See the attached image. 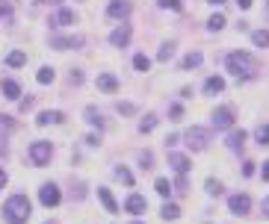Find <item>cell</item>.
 <instances>
[{"mask_svg":"<svg viewBox=\"0 0 269 224\" xmlns=\"http://www.w3.org/2000/svg\"><path fill=\"white\" fill-rule=\"evenodd\" d=\"M228 71L234 74L236 80H252L254 77V71H258V62H254V56L252 53H246V50H234V53H228Z\"/></svg>","mask_w":269,"mask_h":224,"instance_id":"1","label":"cell"},{"mask_svg":"<svg viewBox=\"0 0 269 224\" xmlns=\"http://www.w3.org/2000/svg\"><path fill=\"white\" fill-rule=\"evenodd\" d=\"M30 213H33V207H30L27 195H12L3 204V216H6L9 224H27L30 222Z\"/></svg>","mask_w":269,"mask_h":224,"instance_id":"2","label":"cell"},{"mask_svg":"<svg viewBox=\"0 0 269 224\" xmlns=\"http://www.w3.org/2000/svg\"><path fill=\"white\" fill-rule=\"evenodd\" d=\"M184 139H186V145H190L192 151H204V148H207V142H210V130L190 127L186 133H184Z\"/></svg>","mask_w":269,"mask_h":224,"instance_id":"3","label":"cell"},{"mask_svg":"<svg viewBox=\"0 0 269 224\" xmlns=\"http://www.w3.org/2000/svg\"><path fill=\"white\" fill-rule=\"evenodd\" d=\"M50 154H54V148H50V142H33L30 145V160H33V165H48V160H50Z\"/></svg>","mask_w":269,"mask_h":224,"instance_id":"4","label":"cell"},{"mask_svg":"<svg viewBox=\"0 0 269 224\" xmlns=\"http://www.w3.org/2000/svg\"><path fill=\"white\" fill-rule=\"evenodd\" d=\"M38 201H42L44 207H56V204L62 201V195H60V189H56L54 183H44V186L38 189Z\"/></svg>","mask_w":269,"mask_h":224,"instance_id":"5","label":"cell"},{"mask_svg":"<svg viewBox=\"0 0 269 224\" xmlns=\"http://www.w3.org/2000/svg\"><path fill=\"white\" fill-rule=\"evenodd\" d=\"M228 210H231L234 216H246V213L252 210L248 195H231V198H228Z\"/></svg>","mask_w":269,"mask_h":224,"instance_id":"6","label":"cell"},{"mask_svg":"<svg viewBox=\"0 0 269 224\" xmlns=\"http://www.w3.org/2000/svg\"><path fill=\"white\" fill-rule=\"evenodd\" d=\"M234 124V112L228 109V106H219L216 112H213V127L216 130H228Z\"/></svg>","mask_w":269,"mask_h":224,"instance_id":"7","label":"cell"},{"mask_svg":"<svg viewBox=\"0 0 269 224\" xmlns=\"http://www.w3.org/2000/svg\"><path fill=\"white\" fill-rule=\"evenodd\" d=\"M80 44H83L80 35H54L50 38V47H56V50H71V47H80Z\"/></svg>","mask_w":269,"mask_h":224,"instance_id":"8","label":"cell"},{"mask_svg":"<svg viewBox=\"0 0 269 224\" xmlns=\"http://www.w3.org/2000/svg\"><path fill=\"white\" fill-rule=\"evenodd\" d=\"M128 41H130V27L128 24H122V27H116L110 32V44L112 47H128Z\"/></svg>","mask_w":269,"mask_h":224,"instance_id":"9","label":"cell"},{"mask_svg":"<svg viewBox=\"0 0 269 224\" xmlns=\"http://www.w3.org/2000/svg\"><path fill=\"white\" fill-rule=\"evenodd\" d=\"M106 12H110V18H128L130 15V3L128 0H112L106 6Z\"/></svg>","mask_w":269,"mask_h":224,"instance_id":"10","label":"cell"},{"mask_svg":"<svg viewBox=\"0 0 269 224\" xmlns=\"http://www.w3.org/2000/svg\"><path fill=\"white\" fill-rule=\"evenodd\" d=\"M62 121H66V115L56 112V109H54V112H50V109H48V112H38V118H36L38 127H44V124H62Z\"/></svg>","mask_w":269,"mask_h":224,"instance_id":"11","label":"cell"},{"mask_svg":"<svg viewBox=\"0 0 269 224\" xmlns=\"http://www.w3.org/2000/svg\"><path fill=\"white\" fill-rule=\"evenodd\" d=\"M145 207H148V201H145L142 195H130V198H128V204H124V210H128L130 216H139V213H145Z\"/></svg>","mask_w":269,"mask_h":224,"instance_id":"12","label":"cell"},{"mask_svg":"<svg viewBox=\"0 0 269 224\" xmlns=\"http://www.w3.org/2000/svg\"><path fill=\"white\" fill-rule=\"evenodd\" d=\"M168 165H172L178 174H186V171H190V160H186L184 154H168Z\"/></svg>","mask_w":269,"mask_h":224,"instance_id":"13","label":"cell"},{"mask_svg":"<svg viewBox=\"0 0 269 224\" xmlns=\"http://www.w3.org/2000/svg\"><path fill=\"white\" fill-rule=\"evenodd\" d=\"M222 89H225V80H222V77H207V80H204V92H207V95H219Z\"/></svg>","mask_w":269,"mask_h":224,"instance_id":"14","label":"cell"},{"mask_svg":"<svg viewBox=\"0 0 269 224\" xmlns=\"http://www.w3.org/2000/svg\"><path fill=\"white\" fill-rule=\"evenodd\" d=\"M3 97L6 100H18L21 97V86L15 80H3Z\"/></svg>","mask_w":269,"mask_h":224,"instance_id":"15","label":"cell"},{"mask_svg":"<svg viewBox=\"0 0 269 224\" xmlns=\"http://www.w3.org/2000/svg\"><path fill=\"white\" fill-rule=\"evenodd\" d=\"M98 198H101V204L106 207V213H118V204H116V198L110 195V189H98Z\"/></svg>","mask_w":269,"mask_h":224,"instance_id":"16","label":"cell"},{"mask_svg":"<svg viewBox=\"0 0 269 224\" xmlns=\"http://www.w3.org/2000/svg\"><path fill=\"white\" fill-rule=\"evenodd\" d=\"M242 145H246V130H234L228 136V148L231 151H242Z\"/></svg>","mask_w":269,"mask_h":224,"instance_id":"17","label":"cell"},{"mask_svg":"<svg viewBox=\"0 0 269 224\" xmlns=\"http://www.w3.org/2000/svg\"><path fill=\"white\" fill-rule=\"evenodd\" d=\"M98 89H104V92H116V89H118V80H116L112 74H101V77H98Z\"/></svg>","mask_w":269,"mask_h":224,"instance_id":"18","label":"cell"},{"mask_svg":"<svg viewBox=\"0 0 269 224\" xmlns=\"http://www.w3.org/2000/svg\"><path fill=\"white\" fill-rule=\"evenodd\" d=\"M50 24H56V27H68V24H74V12H71V9H60L56 18H54Z\"/></svg>","mask_w":269,"mask_h":224,"instance_id":"19","label":"cell"},{"mask_svg":"<svg viewBox=\"0 0 269 224\" xmlns=\"http://www.w3.org/2000/svg\"><path fill=\"white\" fill-rule=\"evenodd\" d=\"M198 65H202V53H198V50H192V53H186V56H184L180 68H184V71H190V68H198Z\"/></svg>","mask_w":269,"mask_h":224,"instance_id":"20","label":"cell"},{"mask_svg":"<svg viewBox=\"0 0 269 224\" xmlns=\"http://www.w3.org/2000/svg\"><path fill=\"white\" fill-rule=\"evenodd\" d=\"M24 62H27V53H24V50H12V53L6 56V65H12V68H21Z\"/></svg>","mask_w":269,"mask_h":224,"instance_id":"21","label":"cell"},{"mask_svg":"<svg viewBox=\"0 0 269 224\" xmlns=\"http://www.w3.org/2000/svg\"><path fill=\"white\" fill-rule=\"evenodd\" d=\"M252 41H254V47H269V30H254Z\"/></svg>","mask_w":269,"mask_h":224,"instance_id":"22","label":"cell"},{"mask_svg":"<svg viewBox=\"0 0 269 224\" xmlns=\"http://www.w3.org/2000/svg\"><path fill=\"white\" fill-rule=\"evenodd\" d=\"M86 121L95 124V127H104V118H101V112H98L95 106H86Z\"/></svg>","mask_w":269,"mask_h":224,"instance_id":"23","label":"cell"},{"mask_svg":"<svg viewBox=\"0 0 269 224\" xmlns=\"http://www.w3.org/2000/svg\"><path fill=\"white\" fill-rule=\"evenodd\" d=\"M36 80L42 83V86H48V83H54V68H38V74H36Z\"/></svg>","mask_w":269,"mask_h":224,"instance_id":"24","label":"cell"},{"mask_svg":"<svg viewBox=\"0 0 269 224\" xmlns=\"http://www.w3.org/2000/svg\"><path fill=\"white\" fill-rule=\"evenodd\" d=\"M160 216H163L166 222H174V219L180 216V210H178L174 204H163V210H160Z\"/></svg>","mask_w":269,"mask_h":224,"instance_id":"25","label":"cell"},{"mask_svg":"<svg viewBox=\"0 0 269 224\" xmlns=\"http://www.w3.org/2000/svg\"><path fill=\"white\" fill-rule=\"evenodd\" d=\"M254 139H258V145H269V124H258Z\"/></svg>","mask_w":269,"mask_h":224,"instance_id":"26","label":"cell"},{"mask_svg":"<svg viewBox=\"0 0 269 224\" xmlns=\"http://www.w3.org/2000/svg\"><path fill=\"white\" fill-rule=\"evenodd\" d=\"M222 27H225V15H213V18L207 21V30L210 32H219Z\"/></svg>","mask_w":269,"mask_h":224,"instance_id":"27","label":"cell"},{"mask_svg":"<svg viewBox=\"0 0 269 224\" xmlns=\"http://www.w3.org/2000/svg\"><path fill=\"white\" fill-rule=\"evenodd\" d=\"M134 68H136V71H148V68H151V59H148L145 53H136V56H134Z\"/></svg>","mask_w":269,"mask_h":224,"instance_id":"28","label":"cell"},{"mask_svg":"<svg viewBox=\"0 0 269 224\" xmlns=\"http://www.w3.org/2000/svg\"><path fill=\"white\" fill-rule=\"evenodd\" d=\"M116 177H118L122 183H128V186H134V174H130V171H128L124 165H118V168H116Z\"/></svg>","mask_w":269,"mask_h":224,"instance_id":"29","label":"cell"},{"mask_svg":"<svg viewBox=\"0 0 269 224\" xmlns=\"http://www.w3.org/2000/svg\"><path fill=\"white\" fill-rule=\"evenodd\" d=\"M154 189H157V195H163V198H168V192H172V183H168L166 177H160V180L154 183Z\"/></svg>","mask_w":269,"mask_h":224,"instance_id":"30","label":"cell"},{"mask_svg":"<svg viewBox=\"0 0 269 224\" xmlns=\"http://www.w3.org/2000/svg\"><path fill=\"white\" fill-rule=\"evenodd\" d=\"M172 53H174V44H163V47L157 50V59H160V62H168Z\"/></svg>","mask_w":269,"mask_h":224,"instance_id":"31","label":"cell"},{"mask_svg":"<svg viewBox=\"0 0 269 224\" xmlns=\"http://www.w3.org/2000/svg\"><path fill=\"white\" fill-rule=\"evenodd\" d=\"M9 130H15V118L12 115H0V133H9Z\"/></svg>","mask_w":269,"mask_h":224,"instance_id":"32","label":"cell"},{"mask_svg":"<svg viewBox=\"0 0 269 224\" xmlns=\"http://www.w3.org/2000/svg\"><path fill=\"white\" fill-rule=\"evenodd\" d=\"M154 127H157V118H154V115H148V118H142V124H139V130H142V133H151Z\"/></svg>","mask_w":269,"mask_h":224,"instance_id":"33","label":"cell"},{"mask_svg":"<svg viewBox=\"0 0 269 224\" xmlns=\"http://www.w3.org/2000/svg\"><path fill=\"white\" fill-rule=\"evenodd\" d=\"M207 192H210V195H222V183L210 177V180H207Z\"/></svg>","mask_w":269,"mask_h":224,"instance_id":"34","label":"cell"},{"mask_svg":"<svg viewBox=\"0 0 269 224\" xmlns=\"http://www.w3.org/2000/svg\"><path fill=\"white\" fill-rule=\"evenodd\" d=\"M116 109H118L122 115H134V112H136V106H134V103H118Z\"/></svg>","mask_w":269,"mask_h":224,"instance_id":"35","label":"cell"},{"mask_svg":"<svg viewBox=\"0 0 269 224\" xmlns=\"http://www.w3.org/2000/svg\"><path fill=\"white\" fill-rule=\"evenodd\" d=\"M160 6H163V9H174V12H180V0H160Z\"/></svg>","mask_w":269,"mask_h":224,"instance_id":"36","label":"cell"},{"mask_svg":"<svg viewBox=\"0 0 269 224\" xmlns=\"http://www.w3.org/2000/svg\"><path fill=\"white\" fill-rule=\"evenodd\" d=\"M174 189H178L180 195L186 192V177H184V174H178V180H174Z\"/></svg>","mask_w":269,"mask_h":224,"instance_id":"37","label":"cell"},{"mask_svg":"<svg viewBox=\"0 0 269 224\" xmlns=\"http://www.w3.org/2000/svg\"><path fill=\"white\" fill-rule=\"evenodd\" d=\"M0 18H12V6L9 3H0Z\"/></svg>","mask_w":269,"mask_h":224,"instance_id":"38","label":"cell"},{"mask_svg":"<svg viewBox=\"0 0 269 224\" xmlns=\"http://www.w3.org/2000/svg\"><path fill=\"white\" fill-rule=\"evenodd\" d=\"M180 115H184V109L174 103V106H172V121H180Z\"/></svg>","mask_w":269,"mask_h":224,"instance_id":"39","label":"cell"},{"mask_svg":"<svg viewBox=\"0 0 269 224\" xmlns=\"http://www.w3.org/2000/svg\"><path fill=\"white\" fill-rule=\"evenodd\" d=\"M242 174L252 177V174H254V162H246V165H242Z\"/></svg>","mask_w":269,"mask_h":224,"instance_id":"40","label":"cell"},{"mask_svg":"<svg viewBox=\"0 0 269 224\" xmlns=\"http://www.w3.org/2000/svg\"><path fill=\"white\" fill-rule=\"evenodd\" d=\"M68 80H71V83H83V74H80V71H71V77H68Z\"/></svg>","mask_w":269,"mask_h":224,"instance_id":"41","label":"cell"},{"mask_svg":"<svg viewBox=\"0 0 269 224\" xmlns=\"http://www.w3.org/2000/svg\"><path fill=\"white\" fill-rule=\"evenodd\" d=\"M139 160H142V168H151V154H142Z\"/></svg>","mask_w":269,"mask_h":224,"instance_id":"42","label":"cell"},{"mask_svg":"<svg viewBox=\"0 0 269 224\" xmlns=\"http://www.w3.org/2000/svg\"><path fill=\"white\" fill-rule=\"evenodd\" d=\"M260 174H264V180H269V160L264 162V171H260Z\"/></svg>","mask_w":269,"mask_h":224,"instance_id":"43","label":"cell"},{"mask_svg":"<svg viewBox=\"0 0 269 224\" xmlns=\"http://www.w3.org/2000/svg\"><path fill=\"white\" fill-rule=\"evenodd\" d=\"M236 3H240V9H248L252 6V0H236Z\"/></svg>","mask_w":269,"mask_h":224,"instance_id":"44","label":"cell"},{"mask_svg":"<svg viewBox=\"0 0 269 224\" xmlns=\"http://www.w3.org/2000/svg\"><path fill=\"white\" fill-rule=\"evenodd\" d=\"M3 186H6V171L0 168V189H3Z\"/></svg>","mask_w":269,"mask_h":224,"instance_id":"45","label":"cell"},{"mask_svg":"<svg viewBox=\"0 0 269 224\" xmlns=\"http://www.w3.org/2000/svg\"><path fill=\"white\" fill-rule=\"evenodd\" d=\"M264 216H266V219H269V198H266V201H264Z\"/></svg>","mask_w":269,"mask_h":224,"instance_id":"46","label":"cell"},{"mask_svg":"<svg viewBox=\"0 0 269 224\" xmlns=\"http://www.w3.org/2000/svg\"><path fill=\"white\" fill-rule=\"evenodd\" d=\"M207 3H213V6H222V3H225V0H207Z\"/></svg>","mask_w":269,"mask_h":224,"instance_id":"47","label":"cell"},{"mask_svg":"<svg viewBox=\"0 0 269 224\" xmlns=\"http://www.w3.org/2000/svg\"><path fill=\"white\" fill-rule=\"evenodd\" d=\"M134 224H139V222H134Z\"/></svg>","mask_w":269,"mask_h":224,"instance_id":"48","label":"cell"}]
</instances>
